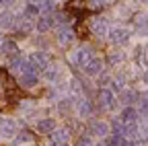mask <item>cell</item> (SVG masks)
I'll return each instance as SVG.
<instances>
[{
  "label": "cell",
  "mask_w": 148,
  "mask_h": 146,
  "mask_svg": "<svg viewBox=\"0 0 148 146\" xmlns=\"http://www.w3.org/2000/svg\"><path fill=\"white\" fill-rule=\"evenodd\" d=\"M74 146H95V144H92L90 136H80L76 142H74Z\"/></svg>",
  "instance_id": "26"
},
{
  "label": "cell",
  "mask_w": 148,
  "mask_h": 146,
  "mask_svg": "<svg viewBox=\"0 0 148 146\" xmlns=\"http://www.w3.org/2000/svg\"><path fill=\"white\" fill-rule=\"evenodd\" d=\"M25 16H31V14H37V12H39V6H37V2H27L25 4Z\"/></svg>",
  "instance_id": "25"
},
{
  "label": "cell",
  "mask_w": 148,
  "mask_h": 146,
  "mask_svg": "<svg viewBox=\"0 0 148 146\" xmlns=\"http://www.w3.org/2000/svg\"><path fill=\"white\" fill-rule=\"evenodd\" d=\"M0 136H2V138H12V136H16V121H14V119H8V117H2V119H0Z\"/></svg>",
  "instance_id": "7"
},
{
  "label": "cell",
  "mask_w": 148,
  "mask_h": 146,
  "mask_svg": "<svg viewBox=\"0 0 148 146\" xmlns=\"http://www.w3.org/2000/svg\"><path fill=\"white\" fill-rule=\"evenodd\" d=\"M92 58H95V56H92V47L90 45H82V47H78L76 51H74L72 53V56H70V60H72V64H76V66H86Z\"/></svg>",
  "instance_id": "1"
},
{
  "label": "cell",
  "mask_w": 148,
  "mask_h": 146,
  "mask_svg": "<svg viewBox=\"0 0 148 146\" xmlns=\"http://www.w3.org/2000/svg\"><path fill=\"white\" fill-rule=\"evenodd\" d=\"M97 103H99L103 109H111V107H115V95H113V90L99 88V90H97Z\"/></svg>",
  "instance_id": "4"
},
{
  "label": "cell",
  "mask_w": 148,
  "mask_h": 146,
  "mask_svg": "<svg viewBox=\"0 0 148 146\" xmlns=\"http://www.w3.org/2000/svg\"><path fill=\"white\" fill-rule=\"evenodd\" d=\"M51 146H70V144H62V142H53Z\"/></svg>",
  "instance_id": "28"
},
{
  "label": "cell",
  "mask_w": 148,
  "mask_h": 146,
  "mask_svg": "<svg viewBox=\"0 0 148 146\" xmlns=\"http://www.w3.org/2000/svg\"><path fill=\"white\" fill-rule=\"evenodd\" d=\"M68 136H70V132L66 130V127H62V130L53 132V142H62V144H68Z\"/></svg>",
  "instance_id": "19"
},
{
  "label": "cell",
  "mask_w": 148,
  "mask_h": 146,
  "mask_svg": "<svg viewBox=\"0 0 148 146\" xmlns=\"http://www.w3.org/2000/svg\"><path fill=\"white\" fill-rule=\"evenodd\" d=\"M144 82H146V84H148V70H146V72H144Z\"/></svg>",
  "instance_id": "29"
},
{
  "label": "cell",
  "mask_w": 148,
  "mask_h": 146,
  "mask_svg": "<svg viewBox=\"0 0 148 146\" xmlns=\"http://www.w3.org/2000/svg\"><path fill=\"white\" fill-rule=\"evenodd\" d=\"M78 105V113L82 115V117H88L90 113H92V105H90V101H80V103H76Z\"/></svg>",
  "instance_id": "18"
},
{
  "label": "cell",
  "mask_w": 148,
  "mask_h": 146,
  "mask_svg": "<svg viewBox=\"0 0 148 146\" xmlns=\"http://www.w3.org/2000/svg\"><path fill=\"white\" fill-rule=\"evenodd\" d=\"M90 31L97 35L99 39H105L109 35V25H107V19H103V16H99V19H95L90 23Z\"/></svg>",
  "instance_id": "5"
},
{
  "label": "cell",
  "mask_w": 148,
  "mask_h": 146,
  "mask_svg": "<svg viewBox=\"0 0 148 146\" xmlns=\"http://www.w3.org/2000/svg\"><path fill=\"white\" fill-rule=\"evenodd\" d=\"M101 72H103V60L101 58H92L86 66H84V74L86 76H101Z\"/></svg>",
  "instance_id": "8"
},
{
  "label": "cell",
  "mask_w": 148,
  "mask_h": 146,
  "mask_svg": "<svg viewBox=\"0 0 148 146\" xmlns=\"http://www.w3.org/2000/svg\"><path fill=\"white\" fill-rule=\"evenodd\" d=\"M72 105H74V103H70L68 99H62V101L58 103V111H60V113H68L70 109H72Z\"/></svg>",
  "instance_id": "24"
},
{
  "label": "cell",
  "mask_w": 148,
  "mask_h": 146,
  "mask_svg": "<svg viewBox=\"0 0 148 146\" xmlns=\"http://www.w3.org/2000/svg\"><path fill=\"white\" fill-rule=\"evenodd\" d=\"M121 136H123L125 140H134V138H140V127H138V123H123Z\"/></svg>",
  "instance_id": "13"
},
{
  "label": "cell",
  "mask_w": 148,
  "mask_h": 146,
  "mask_svg": "<svg viewBox=\"0 0 148 146\" xmlns=\"http://www.w3.org/2000/svg\"><path fill=\"white\" fill-rule=\"evenodd\" d=\"M29 62L35 70H47L49 68V62H47V56L43 51H33L29 56Z\"/></svg>",
  "instance_id": "6"
},
{
  "label": "cell",
  "mask_w": 148,
  "mask_h": 146,
  "mask_svg": "<svg viewBox=\"0 0 148 146\" xmlns=\"http://www.w3.org/2000/svg\"><path fill=\"white\" fill-rule=\"evenodd\" d=\"M37 74H25V76H21V86H25V88H33V86H37Z\"/></svg>",
  "instance_id": "17"
},
{
  "label": "cell",
  "mask_w": 148,
  "mask_h": 146,
  "mask_svg": "<svg viewBox=\"0 0 148 146\" xmlns=\"http://www.w3.org/2000/svg\"><path fill=\"white\" fill-rule=\"evenodd\" d=\"M37 6H39V12H41V14H49L51 10H56V2H51V0H45V2H37Z\"/></svg>",
  "instance_id": "20"
},
{
  "label": "cell",
  "mask_w": 148,
  "mask_h": 146,
  "mask_svg": "<svg viewBox=\"0 0 148 146\" xmlns=\"http://www.w3.org/2000/svg\"><path fill=\"white\" fill-rule=\"evenodd\" d=\"M29 140H31V134H29V132H21L14 142H16V144H23V142H29Z\"/></svg>",
  "instance_id": "27"
},
{
  "label": "cell",
  "mask_w": 148,
  "mask_h": 146,
  "mask_svg": "<svg viewBox=\"0 0 148 146\" xmlns=\"http://www.w3.org/2000/svg\"><path fill=\"white\" fill-rule=\"evenodd\" d=\"M105 144H107V146H127L130 142H127L123 136H117V134H109V136L105 138Z\"/></svg>",
  "instance_id": "16"
},
{
  "label": "cell",
  "mask_w": 148,
  "mask_h": 146,
  "mask_svg": "<svg viewBox=\"0 0 148 146\" xmlns=\"http://www.w3.org/2000/svg\"><path fill=\"white\" fill-rule=\"evenodd\" d=\"M2 49L6 51V56H10V58H12V56H16V53H18V49H16V43H14V41H10V39H8V41H4Z\"/></svg>",
  "instance_id": "22"
},
{
  "label": "cell",
  "mask_w": 148,
  "mask_h": 146,
  "mask_svg": "<svg viewBox=\"0 0 148 146\" xmlns=\"http://www.w3.org/2000/svg\"><path fill=\"white\" fill-rule=\"evenodd\" d=\"M35 27H37V31H41V33L49 31V29L53 27V16H51V14H41L39 19H37Z\"/></svg>",
  "instance_id": "14"
},
{
  "label": "cell",
  "mask_w": 148,
  "mask_h": 146,
  "mask_svg": "<svg viewBox=\"0 0 148 146\" xmlns=\"http://www.w3.org/2000/svg\"><path fill=\"white\" fill-rule=\"evenodd\" d=\"M74 37H76V33H74L68 25H62V27L58 29V43H62V45H70V43L74 41Z\"/></svg>",
  "instance_id": "10"
},
{
  "label": "cell",
  "mask_w": 148,
  "mask_h": 146,
  "mask_svg": "<svg viewBox=\"0 0 148 146\" xmlns=\"http://www.w3.org/2000/svg\"><path fill=\"white\" fill-rule=\"evenodd\" d=\"M0 27H2V29H12L14 27V14L4 10L2 14H0Z\"/></svg>",
  "instance_id": "15"
},
{
  "label": "cell",
  "mask_w": 148,
  "mask_h": 146,
  "mask_svg": "<svg viewBox=\"0 0 148 146\" xmlns=\"http://www.w3.org/2000/svg\"><path fill=\"white\" fill-rule=\"evenodd\" d=\"M56 127H58V121H56L53 117H41L39 121H37V130H39L41 134H53Z\"/></svg>",
  "instance_id": "11"
},
{
  "label": "cell",
  "mask_w": 148,
  "mask_h": 146,
  "mask_svg": "<svg viewBox=\"0 0 148 146\" xmlns=\"http://www.w3.org/2000/svg\"><path fill=\"white\" fill-rule=\"evenodd\" d=\"M88 130L92 136H97V138H107L111 134V127L107 121H101V119H95V121H90L88 123Z\"/></svg>",
  "instance_id": "3"
},
{
  "label": "cell",
  "mask_w": 148,
  "mask_h": 146,
  "mask_svg": "<svg viewBox=\"0 0 148 146\" xmlns=\"http://www.w3.org/2000/svg\"><path fill=\"white\" fill-rule=\"evenodd\" d=\"M107 60H109V64H121L125 60V53L123 51H111Z\"/></svg>",
  "instance_id": "21"
},
{
  "label": "cell",
  "mask_w": 148,
  "mask_h": 146,
  "mask_svg": "<svg viewBox=\"0 0 148 146\" xmlns=\"http://www.w3.org/2000/svg\"><path fill=\"white\" fill-rule=\"evenodd\" d=\"M45 74H47V78H49L51 82H56V80H60V76H62V70H60V68H49V70L45 72Z\"/></svg>",
  "instance_id": "23"
},
{
  "label": "cell",
  "mask_w": 148,
  "mask_h": 146,
  "mask_svg": "<svg viewBox=\"0 0 148 146\" xmlns=\"http://www.w3.org/2000/svg\"><path fill=\"white\" fill-rule=\"evenodd\" d=\"M107 37H109V41L113 43V45H123V43L130 41V31L123 29V27H115V29L109 31Z\"/></svg>",
  "instance_id": "2"
},
{
  "label": "cell",
  "mask_w": 148,
  "mask_h": 146,
  "mask_svg": "<svg viewBox=\"0 0 148 146\" xmlns=\"http://www.w3.org/2000/svg\"><path fill=\"white\" fill-rule=\"evenodd\" d=\"M119 101H121L125 107H134V103L140 101V93H138V90H134V88H125V90H121Z\"/></svg>",
  "instance_id": "9"
},
{
  "label": "cell",
  "mask_w": 148,
  "mask_h": 146,
  "mask_svg": "<svg viewBox=\"0 0 148 146\" xmlns=\"http://www.w3.org/2000/svg\"><path fill=\"white\" fill-rule=\"evenodd\" d=\"M2 45H4V39H2V35H0V49H2Z\"/></svg>",
  "instance_id": "30"
},
{
  "label": "cell",
  "mask_w": 148,
  "mask_h": 146,
  "mask_svg": "<svg viewBox=\"0 0 148 146\" xmlns=\"http://www.w3.org/2000/svg\"><path fill=\"white\" fill-rule=\"evenodd\" d=\"M138 117H140V113H138L136 107H123L121 113H119V119H121L123 123H136Z\"/></svg>",
  "instance_id": "12"
}]
</instances>
